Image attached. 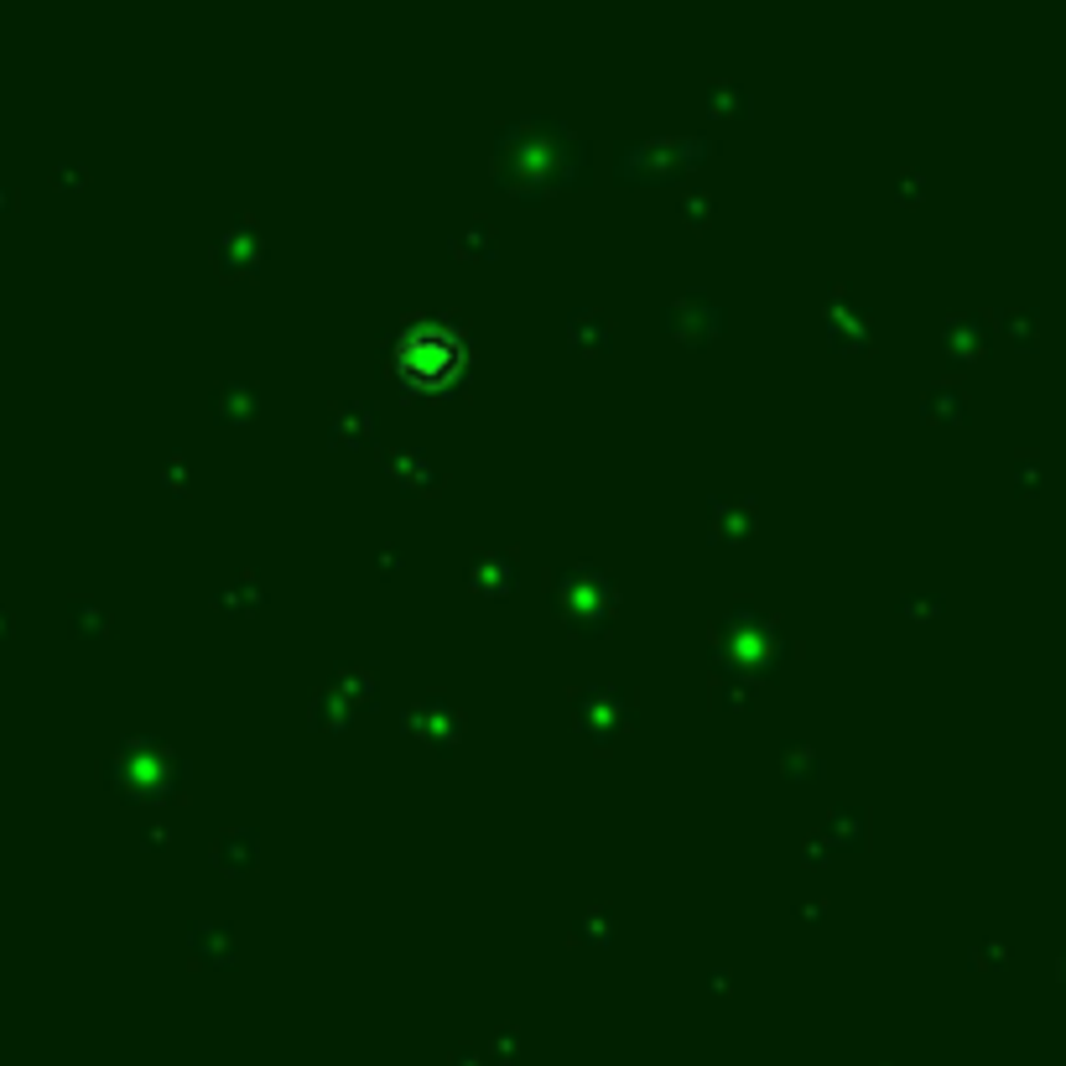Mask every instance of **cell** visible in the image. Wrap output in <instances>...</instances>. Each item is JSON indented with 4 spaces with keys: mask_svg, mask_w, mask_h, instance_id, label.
<instances>
[{
    "mask_svg": "<svg viewBox=\"0 0 1066 1066\" xmlns=\"http://www.w3.org/2000/svg\"><path fill=\"white\" fill-rule=\"evenodd\" d=\"M458 359H463V349H458V333H453V329H426V323L406 329L401 370L411 380H443V375L458 370Z\"/></svg>",
    "mask_w": 1066,
    "mask_h": 1066,
    "instance_id": "1",
    "label": "cell"
}]
</instances>
